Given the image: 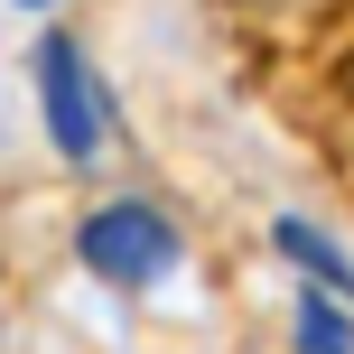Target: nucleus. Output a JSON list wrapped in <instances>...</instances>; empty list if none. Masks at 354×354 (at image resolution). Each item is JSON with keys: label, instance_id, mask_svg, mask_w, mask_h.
<instances>
[{"label": "nucleus", "instance_id": "1", "mask_svg": "<svg viewBox=\"0 0 354 354\" xmlns=\"http://www.w3.org/2000/svg\"><path fill=\"white\" fill-rule=\"evenodd\" d=\"M75 252H84V270L112 280V289H159L177 270V224L159 205H93L84 233H75Z\"/></svg>", "mask_w": 354, "mask_h": 354}, {"label": "nucleus", "instance_id": "2", "mask_svg": "<svg viewBox=\"0 0 354 354\" xmlns=\"http://www.w3.org/2000/svg\"><path fill=\"white\" fill-rule=\"evenodd\" d=\"M37 112H47L56 159L84 168L93 149H103V84H93V66H84L75 37H37Z\"/></svg>", "mask_w": 354, "mask_h": 354}, {"label": "nucleus", "instance_id": "3", "mask_svg": "<svg viewBox=\"0 0 354 354\" xmlns=\"http://www.w3.org/2000/svg\"><path fill=\"white\" fill-rule=\"evenodd\" d=\"M280 252H289V261H299V270H308L317 289H336V299H354V261H345L336 243H326L317 224H299V214H280Z\"/></svg>", "mask_w": 354, "mask_h": 354}, {"label": "nucleus", "instance_id": "4", "mask_svg": "<svg viewBox=\"0 0 354 354\" xmlns=\"http://www.w3.org/2000/svg\"><path fill=\"white\" fill-rule=\"evenodd\" d=\"M299 354H354V317L336 308V289H299Z\"/></svg>", "mask_w": 354, "mask_h": 354}, {"label": "nucleus", "instance_id": "5", "mask_svg": "<svg viewBox=\"0 0 354 354\" xmlns=\"http://www.w3.org/2000/svg\"><path fill=\"white\" fill-rule=\"evenodd\" d=\"M19 10H47V0H19Z\"/></svg>", "mask_w": 354, "mask_h": 354}]
</instances>
